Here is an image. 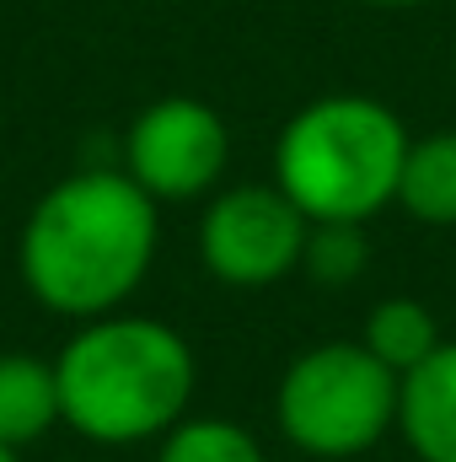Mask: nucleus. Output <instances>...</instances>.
<instances>
[{
  "label": "nucleus",
  "mask_w": 456,
  "mask_h": 462,
  "mask_svg": "<svg viewBox=\"0 0 456 462\" xmlns=\"http://www.w3.org/2000/svg\"><path fill=\"white\" fill-rule=\"evenodd\" d=\"M397 436L419 462H456V339L403 376Z\"/></svg>",
  "instance_id": "7"
},
{
  "label": "nucleus",
  "mask_w": 456,
  "mask_h": 462,
  "mask_svg": "<svg viewBox=\"0 0 456 462\" xmlns=\"http://www.w3.org/2000/svg\"><path fill=\"white\" fill-rule=\"evenodd\" d=\"M59 425V376L54 360L0 349V447H32Z\"/></svg>",
  "instance_id": "8"
},
{
  "label": "nucleus",
  "mask_w": 456,
  "mask_h": 462,
  "mask_svg": "<svg viewBox=\"0 0 456 462\" xmlns=\"http://www.w3.org/2000/svg\"><path fill=\"white\" fill-rule=\"evenodd\" d=\"M397 205L419 226L451 231L456 226V129H435L408 140L403 178H397Z\"/></svg>",
  "instance_id": "9"
},
{
  "label": "nucleus",
  "mask_w": 456,
  "mask_h": 462,
  "mask_svg": "<svg viewBox=\"0 0 456 462\" xmlns=\"http://www.w3.org/2000/svg\"><path fill=\"white\" fill-rule=\"evenodd\" d=\"M54 376L59 425L92 447H145L194 414L199 355L172 323L118 307L76 323L54 355Z\"/></svg>",
  "instance_id": "2"
},
{
  "label": "nucleus",
  "mask_w": 456,
  "mask_h": 462,
  "mask_svg": "<svg viewBox=\"0 0 456 462\" xmlns=\"http://www.w3.org/2000/svg\"><path fill=\"white\" fill-rule=\"evenodd\" d=\"M403 376L360 339L301 349L274 382V425L312 462H354L397 430Z\"/></svg>",
  "instance_id": "4"
},
{
  "label": "nucleus",
  "mask_w": 456,
  "mask_h": 462,
  "mask_svg": "<svg viewBox=\"0 0 456 462\" xmlns=\"http://www.w3.org/2000/svg\"><path fill=\"white\" fill-rule=\"evenodd\" d=\"M408 124L376 97L333 92L285 118L274 140V183L296 199L306 221L365 226L397 205V178L408 156Z\"/></svg>",
  "instance_id": "3"
},
{
  "label": "nucleus",
  "mask_w": 456,
  "mask_h": 462,
  "mask_svg": "<svg viewBox=\"0 0 456 462\" xmlns=\"http://www.w3.org/2000/svg\"><path fill=\"white\" fill-rule=\"evenodd\" d=\"M156 462H269V452L226 414H188L156 441Z\"/></svg>",
  "instance_id": "11"
},
{
  "label": "nucleus",
  "mask_w": 456,
  "mask_h": 462,
  "mask_svg": "<svg viewBox=\"0 0 456 462\" xmlns=\"http://www.w3.org/2000/svg\"><path fill=\"white\" fill-rule=\"evenodd\" d=\"M365 5H387V11H397V5H424V0H365Z\"/></svg>",
  "instance_id": "13"
},
{
  "label": "nucleus",
  "mask_w": 456,
  "mask_h": 462,
  "mask_svg": "<svg viewBox=\"0 0 456 462\" xmlns=\"http://www.w3.org/2000/svg\"><path fill=\"white\" fill-rule=\"evenodd\" d=\"M312 221L279 183H236L199 216V258L231 291H263L301 269Z\"/></svg>",
  "instance_id": "5"
},
{
  "label": "nucleus",
  "mask_w": 456,
  "mask_h": 462,
  "mask_svg": "<svg viewBox=\"0 0 456 462\" xmlns=\"http://www.w3.org/2000/svg\"><path fill=\"white\" fill-rule=\"evenodd\" d=\"M161 247L156 199L114 167L59 178L22 221L16 269L27 296L70 323L129 307Z\"/></svg>",
  "instance_id": "1"
},
{
  "label": "nucleus",
  "mask_w": 456,
  "mask_h": 462,
  "mask_svg": "<svg viewBox=\"0 0 456 462\" xmlns=\"http://www.w3.org/2000/svg\"><path fill=\"white\" fill-rule=\"evenodd\" d=\"M360 345L370 349L381 365H392L397 376H408L414 365H424L435 349L446 345L435 312L419 301V296H387L365 312L360 323Z\"/></svg>",
  "instance_id": "10"
},
{
  "label": "nucleus",
  "mask_w": 456,
  "mask_h": 462,
  "mask_svg": "<svg viewBox=\"0 0 456 462\" xmlns=\"http://www.w3.org/2000/svg\"><path fill=\"white\" fill-rule=\"evenodd\" d=\"M370 263V247H365V226H349V221H312L306 231V253H301V274L328 285V291H343L365 274Z\"/></svg>",
  "instance_id": "12"
},
{
  "label": "nucleus",
  "mask_w": 456,
  "mask_h": 462,
  "mask_svg": "<svg viewBox=\"0 0 456 462\" xmlns=\"http://www.w3.org/2000/svg\"><path fill=\"white\" fill-rule=\"evenodd\" d=\"M231 167V129L199 97H156L123 134V172L156 205L210 199Z\"/></svg>",
  "instance_id": "6"
},
{
  "label": "nucleus",
  "mask_w": 456,
  "mask_h": 462,
  "mask_svg": "<svg viewBox=\"0 0 456 462\" xmlns=\"http://www.w3.org/2000/svg\"><path fill=\"white\" fill-rule=\"evenodd\" d=\"M0 462H22V452L16 447H0Z\"/></svg>",
  "instance_id": "14"
}]
</instances>
